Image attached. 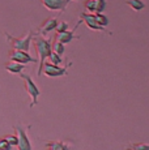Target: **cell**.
Here are the masks:
<instances>
[{
  "label": "cell",
  "instance_id": "6da1fadb",
  "mask_svg": "<svg viewBox=\"0 0 149 150\" xmlns=\"http://www.w3.org/2000/svg\"><path fill=\"white\" fill-rule=\"evenodd\" d=\"M34 45V48H35V52L38 55V72H37V76H41L42 74V67H43V63L46 62V59H48L51 54V41L50 39H46L43 37H39L38 34L33 37L31 39Z\"/></svg>",
  "mask_w": 149,
  "mask_h": 150
},
{
  "label": "cell",
  "instance_id": "7a4b0ae2",
  "mask_svg": "<svg viewBox=\"0 0 149 150\" xmlns=\"http://www.w3.org/2000/svg\"><path fill=\"white\" fill-rule=\"evenodd\" d=\"M34 35H35V34H34L33 30H29V31H28V34H25V35L21 37V38H16V37H12L11 34L5 33V38H7L8 42L11 43L12 48H15V50L26 51V52L29 51L31 39H33Z\"/></svg>",
  "mask_w": 149,
  "mask_h": 150
},
{
  "label": "cell",
  "instance_id": "3957f363",
  "mask_svg": "<svg viewBox=\"0 0 149 150\" xmlns=\"http://www.w3.org/2000/svg\"><path fill=\"white\" fill-rule=\"evenodd\" d=\"M20 77H21L22 80L25 81V90H26V93L30 96L31 98V103H30V107H34V106L37 105V102H38V97L41 96V91H39L38 86L34 83L33 79L29 76V74H25V73H20L18 74Z\"/></svg>",
  "mask_w": 149,
  "mask_h": 150
},
{
  "label": "cell",
  "instance_id": "277c9868",
  "mask_svg": "<svg viewBox=\"0 0 149 150\" xmlns=\"http://www.w3.org/2000/svg\"><path fill=\"white\" fill-rule=\"evenodd\" d=\"M70 65L71 63L67 64L65 67H59V65H55L50 62H45L43 67H42V73L47 77H62L68 73V67Z\"/></svg>",
  "mask_w": 149,
  "mask_h": 150
},
{
  "label": "cell",
  "instance_id": "5b68a950",
  "mask_svg": "<svg viewBox=\"0 0 149 150\" xmlns=\"http://www.w3.org/2000/svg\"><path fill=\"white\" fill-rule=\"evenodd\" d=\"M13 129L16 131V136H17V149L18 150H31V144L30 140L28 137L26 129L22 125H15Z\"/></svg>",
  "mask_w": 149,
  "mask_h": 150
},
{
  "label": "cell",
  "instance_id": "8992f818",
  "mask_svg": "<svg viewBox=\"0 0 149 150\" xmlns=\"http://www.w3.org/2000/svg\"><path fill=\"white\" fill-rule=\"evenodd\" d=\"M8 56H9L11 62H16V63H20V64H24V65L29 64V63H37V59H34L29 52L21 51V50H15V48L9 51Z\"/></svg>",
  "mask_w": 149,
  "mask_h": 150
},
{
  "label": "cell",
  "instance_id": "52a82bcc",
  "mask_svg": "<svg viewBox=\"0 0 149 150\" xmlns=\"http://www.w3.org/2000/svg\"><path fill=\"white\" fill-rule=\"evenodd\" d=\"M80 20H81L82 22H84L85 25H87L89 29H92V30H96V31H104V33L109 34V35H113V33L111 31H109L107 29L99 26L98 24H97L96 21V16H94L93 13H87V12H82L81 14H80Z\"/></svg>",
  "mask_w": 149,
  "mask_h": 150
},
{
  "label": "cell",
  "instance_id": "ba28073f",
  "mask_svg": "<svg viewBox=\"0 0 149 150\" xmlns=\"http://www.w3.org/2000/svg\"><path fill=\"white\" fill-rule=\"evenodd\" d=\"M72 0H41L43 7L48 11H59V12H64L67 8L68 3Z\"/></svg>",
  "mask_w": 149,
  "mask_h": 150
},
{
  "label": "cell",
  "instance_id": "9c48e42d",
  "mask_svg": "<svg viewBox=\"0 0 149 150\" xmlns=\"http://www.w3.org/2000/svg\"><path fill=\"white\" fill-rule=\"evenodd\" d=\"M81 22L82 21L80 20V21L76 24V26H77V25H80ZM74 29H76V28H74ZM74 29H72V30H65V31H63V33H56L55 37H54V39L59 41L60 43H63V45H67V43L72 42L73 39H79L80 37L74 35Z\"/></svg>",
  "mask_w": 149,
  "mask_h": 150
},
{
  "label": "cell",
  "instance_id": "30bf717a",
  "mask_svg": "<svg viewBox=\"0 0 149 150\" xmlns=\"http://www.w3.org/2000/svg\"><path fill=\"white\" fill-rule=\"evenodd\" d=\"M56 25H58V20H56L55 17H50V18L45 20V21L41 24V26H39V29H38V34L46 35L47 33L55 30Z\"/></svg>",
  "mask_w": 149,
  "mask_h": 150
},
{
  "label": "cell",
  "instance_id": "8fae6325",
  "mask_svg": "<svg viewBox=\"0 0 149 150\" xmlns=\"http://www.w3.org/2000/svg\"><path fill=\"white\" fill-rule=\"evenodd\" d=\"M4 68H5V71H8L12 74H20V73H22V71L25 69V65L20 64V63H16V62H9L4 65Z\"/></svg>",
  "mask_w": 149,
  "mask_h": 150
},
{
  "label": "cell",
  "instance_id": "7c38bea8",
  "mask_svg": "<svg viewBox=\"0 0 149 150\" xmlns=\"http://www.w3.org/2000/svg\"><path fill=\"white\" fill-rule=\"evenodd\" d=\"M126 4L135 12H140L145 8V3L143 0H126Z\"/></svg>",
  "mask_w": 149,
  "mask_h": 150
},
{
  "label": "cell",
  "instance_id": "4fadbf2b",
  "mask_svg": "<svg viewBox=\"0 0 149 150\" xmlns=\"http://www.w3.org/2000/svg\"><path fill=\"white\" fill-rule=\"evenodd\" d=\"M51 50L62 56V55L64 54V45H63V43H60L59 41H56V39H54V42L51 43Z\"/></svg>",
  "mask_w": 149,
  "mask_h": 150
},
{
  "label": "cell",
  "instance_id": "5bb4252c",
  "mask_svg": "<svg viewBox=\"0 0 149 150\" xmlns=\"http://www.w3.org/2000/svg\"><path fill=\"white\" fill-rule=\"evenodd\" d=\"M94 16H96V21H97V24H98L99 26L106 28L109 25V18L105 16L104 13H96Z\"/></svg>",
  "mask_w": 149,
  "mask_h": 150
},
{
  "label": "cell",
  "instance_id": "9a60e30c",
  "mask_svg": "<svg viewBox=\"0 0 149 150\" xmlns=\"http://www.w3.org/2000/svg\"><path fill=\"white\" fill-rule=\"evenodd\" d=\"M48 60H50V63H53V64H55V65H60L62 64V62H63L62 56L58 55L56 52H54V51H51L50 56H48Z\"/></svg>",
  "mask_w": 149,
  "mask_h": 150
},
{
  "label": "cell",
  "instance_id": "2e32d148",
  "mask_svg": "<svg viewBox=\"0 0 149 150\" xmlns=\"http://www.w3.org/2000/svg\"><path fill=\"white\" fill-rule=\"evenodd\" d=\"M84 8L89 13H96V0H87L84 4Z\"/></svg>",
  "mask_w": 149,
  "mask_h": 150
},
{
  "label": "cell",
  "instance_id": "e0dca14e",
  "mask_svg": "<svg viewBox=\"0 0 149 150\" xmlns=\"http://www.w3.org/2000/svg\"><path fill=\"white\" fill-rule=\"evenodd\" d=\"M106 8V0H96V13H102Z\"/></svg>",
  "mask_w": 149,
  "mask_h": 150
},
{
  "label": "cell",
  "instance_id": "ac0fdd59",
  "mask_svg": "<svg viewBox=\"0 0 149 150\" xmlns=\"http://www.w3.org/2000/svg\"><path fill=\"white\" fill-rule=\"evenodd\" d=\"M11 146H16L17 145V136L16 134H7V136L3 137Z\"/></svg>",
  "mask_w": 149,
  "mask_h": 150
},
{
  "label": "cell",
  "instance_id": "d6986e66",
  "mask_svg": "<svg viewBox=\"0 0 149 150\" xmlns=\"http://www.w3.org/2000/svg\"><path fill=\"white\" fill-rule=\"evenodd\" d=\"M55 30H56V33H63V31L68 30V24L65 21H60V22H58V25H56Z\"/></svg>",
  "mask_w": 149,
  "mask_h": 150
},
{
  "label": "cell",
  "instance_id": "ffe728a7",
  "mask_svg": "<svg viewBox=\"0 0 149 150\" xmlns=\"http://www.w3.org/2000/svg\"><path fill=\"white\" fill-rule=\"evenodd\" d=\"M12 146L4 140V138H0V150H11Z\"/></svg>",
  "mask_w": 149,
  "mask_h": 150
},
{
  "label": "cell",
  "instance_id": "44dd1931",
  "mask_svg": "<svg viewBox=\"0 0 149 150\" xmlns=\"http://www.w3.org/2000/svg\"><path fill=\"white\" fill-rule=\"evenodd\" d=\"M131 150H149V146L145 144H136V145L131 146Z\"/></svg>",
  "mask_w": 149,
  "mask_h": 150
},
{
  "label": "cell",
  "instance_id": "7402d4cb",
  "mask_svg": "<svg viewBox=\"0 0 149 150\" xmlns=\"http://www.w3.org/2000/svg\"><path fill=\"white\" fill-rule=\"evenodd\" d=\"M130 150H131V149H130Z\"/></svg>",
  "mask_w": 149,
  "mask_h": 150
}]
</instances>
